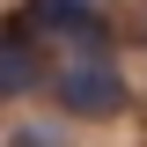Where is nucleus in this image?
<instances>
[{
    "instance_id": "f257e3e1",
    "label": "nucleus",
    "mask_w": 147,
    "mask_h": 147,
    "mask_svg": "<svg viewBox=\"0 0 147 147\" xmlns=\"http://www.w3.org/2000/svg\"><path fill=\"white\" fill-rule=\"evenodd\" d=\"M52 96H59V110H74V118H110V110H125V81L110 66L103 37H81V52H66L52 66Z\"/></svg>"
},
{
    "instance_id": "f03ea898",
    "label": "nucleus",
    "mask_w": 147,
    "mask_h": 147,
    "mask_svg": "<svg viewBox=\"0 0 147 147\" xmlns=\"http://www.w3.org/2000/svg\"><path fill=\"white\" fill-rule=\"evenodd\" d=\"M30 22L52 30V37H103L96 0H30Z\"/></svg>"
},
{
    "instance_id": "7ed1b4c3",
    "label": "nucleus",
    "mask_w": 147,
    "mask_h": 147,
    "mask_svg": "<svg viewBox=\"0 0 147 147\" xmlns=\"http://www.w3.org/2000/svg\"><path fill=\"white\" fill-rule=\"evenodd\" d=\"M37 81H44V59L30 52L22 30H7V37H0V96H30Z\"/></svg>"
},
{
    "instance_id": "20e7f679",
    "label": "nucleus",
    "mask_w": 147,
    "mask_h": 147,
    "mask_svg": "<svg viewBox=\"0 0 147 147\" xmlns=\"http://www.w3.org/2000/svg\"><path fill=\"white\" fill-rule=\"evenodd\" d=\"M15 147H59V140H52V125H30V132H15Z\"/></svg>"
}]
</instances>
